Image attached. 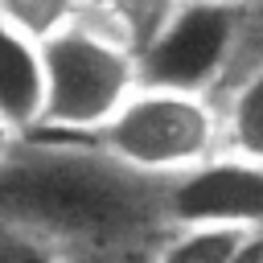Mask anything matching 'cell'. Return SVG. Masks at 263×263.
Returning a JSON list of instances; mask_svg holds the SVG:
<instances>
[{
    "mask_svg": "<svg viewBox=\"0 0 263 263\" xmlns=\"http://www.w3.org/2000/svg\"><path fill=\"white\" fill-rule=\"evenodd\" d=\"M164 222L181 226H242L263 230V164L218 152L164 189Z\"/></svg>",
    "mask_w": 263,
    "mask_h": 263,
    "instance_id": "5",
    "label": "cell"
},
{
    "mask_svg": "<svg viewBox=\"0 0 263 263\" xmlns=\"http://www.w3.org/2000/svg\"><path fill=\"white\" fill-rule=\"evenodd\" d=\"M168 181L144 177L82 136H21L0 164V222L86 263L148 255L164 222Z\"/></svg>",
    "mask_w": 263,
    "mask_h": 263,
    "instance_id": "1",
    "label": "cell"
},
{
    "mask_svg": "<svg viewBox=\"0 0 263 263\" xmlns=\"http://www.w3.org/2000/svg\"><path fill=\"white\" fill-rule=\"evenodd\" d=\"M45 111V58L41 41L25 37L0 16V115L21 132L33 136Z\"/></svg>",
    "mask_w": 263,
    "mask_h": 263,
    "instance_id": "6",
    "label": "cell"
},
{
    "mask_svg": "<svg viewBox=\"0 0 263 263\" xmlns=\"http://www.w3.org/2000/svg\"><path fill=\"white\" fill-rule=\"evenodd\" d=\"M222 152L263 164V66L234 78L222 95Z\"/></svg>",
    "mask_w": 263,
    "mask_h": 263,
    "instance_id": "7",
    "label": "cell"
},
{
    "mask_svg": "<svg viewBox=\"0 0 263 263\" xmlns=\"http://www.w3.org/2000/svg\"><path fill=\"white\" fill-rule=\"evenodd\" d=\"M16 144H21V132H16V127H12V123L0 115V164H4V160L16 152Z\"/></svg>",
    "mask_w": 263,
    "mask_h": 263,
    "instance_id": "13",
    "label": "cell"
},
{
    "mask_svg": "<svg viewBox=\"0 0 263 263\" xmlns=\"http://www.w3.org/2000/svg\"><path fill=\"white\" fill-rule=\"evenodd\" d=\"M90 140L119 164L156 181H173L222 152V107L214 95L140 86Z\"/></svg>",
    "mask_w": 263,
    "mask_h": 263,
    "instance_id": "3",
    "label": "cell"
},
{
    "mask_svg": "<svg viewBox=\"0 0 263 263\" xmlns=\"http://www.w3.org/2000/svg\"><path fill=\"white\" fill-rule=\"evenodd\" d=\"M238 33H242V4L177 0L164 12V21L136 45L140 86L218 99L234 74Z\"/></svg>",
    "mask_w": 263,
    "mask_h": 263,
    "instance_id": "4",
    "label": "cell"
},
{
    "mask_svg": "<svg viewBox=\"0 0 263 263\" xmlns=\"http://www.w3.org/2000/svg\"><path fill=\"white\" fill-rule=\"evenodd\" d=\"M259 230L242 226H181L164 230L148 251V263H238Z\"/></svg>",
    "mask_w": 263,
    "mask_h": 263,
    "instance_id": "8",
    "label": "cell"
},
{
    "mask_svg": "<svg viewBox=\"0 0 263 263\" xmlns=\"http://www.w3.org/2000/svg\"><path fill=\"white\" fill-rule=\"evenodd\" d=\"M86 12H95V0H0V16L33 41H49Z\"/></svg>",
    "mask_w": 263,
    "mask_h": 263,
    "instance_id": "9",
    "label": "cell"
},
{
    "mask_svg": "<svg viewBox=\"0 0 263 263\" xmlns=\"http://www.w3.org/2000/svg\"><path fill=\"white\" fill-rule=\"evenodd\" d=\"M259 66H263V0H247L242 4V33H238V53H234L230 82L251 74V70H259Z\"/></svg>",
    "mask_w": 263,
    "mask_h": 263,
    "instance_id": "12",
    "label": "cell"
},
{
    "mask_svg": "<svg viewBox=\"0 0 263 263\" xmlns=\"http://www.w3.org/2000/svg\"><path fill=\"white\" fill-rule=\"evenodd\" d=\"M123 263H148V255H132V259H123Z\"/></svg>",
    "mask_w": 263,
    "mask_h": 263,
    "instance_id": "14",
    "label": "cell"
},
{
    "mask_svg": "<svg viewBox=\"0 0 263 263\" xmlns=\"http://www.w3.org/2000/svg\"><path fill=\"white\" fill-rule=\"evenodd\" d=\"M218 4H247V0H218Z\"/></svg>",
    "mask_w": 263,
    "mask_h": 263,
    "instance_id": "15",
    "label": "cell"
},
{
    "mask_svg": "<svg viewBox=\"0 0 263 263\" xmlns=\"http://www.w3.org/2000/svg\"><path fill=\"white\" fill-rule=\"evenodd\" d=\"M0 263H86V259H78L70 251H58V247L0 222Z\"/></svg>",
    "mask_w": 263,
    "mask_h": 263,
    "instance_id": "11",
    "label": "cell"
},
{
    "mask_svg": "<svg viewBox=\"0 0 263 263\" xmlns=\"http://www.w3.org/2000/svg\"><path fill=\"white\" fill-rule=\"evenodd\" d=\"M177 0H95V12L107 16L111 25H119L136 45L164 21V12L173 8Z\"/></svg>",
    "mask_w": 263,
    "mask_h": 263,
    "instance_id": "10",
    "label": "cell"
},
{
    "mask_svg": "<svg viewBox=\"0 0 263 263\" xmlns=\"http://www.w3.org/2000/svg\"><path fill=\"white\" fill-rule=\"evenodd\" d=\"M41 58H45V111L33 136L90 140L140 90L136 41L99 12H86L70 29L41 41Z\"/></svg>",
    "mask_w": 263,
    "mask_h": 263,
    "instance_id": "2",
    "label": "cell"
}]
</instances>
